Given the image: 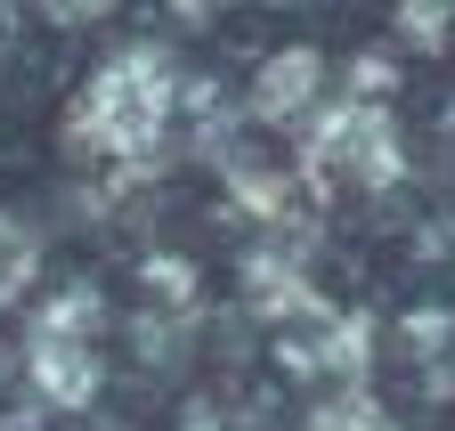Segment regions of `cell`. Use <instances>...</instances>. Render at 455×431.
I'll return each mask as SVG.
<instances>
[{
    "label": "cell",
    "mask_w": 455,
    "mask_h": 431,
    "mask_svg": "<svg viewBox=\"0 0 455 431\" xmlns=\"http://www.w3.org/2000/svg\"><path fill=\"white\" fill-rule=\"evenodd\" d=\"M163 123H171V66H163V49H123V58L98 66L90 90L74 98V139L90 155H114V164L155 155Z\"/></svg>",
    "instance_id": "obj_1"
},
{
    "label": "cell",
    "mask_w": 455,
    "mask_h": 431,
    "mask_svg": "<svg viewBox=\"0 0 455 431\" xmlns=\"http://www.w3.org/2000/svg\"><path fill=\"white\" fill-rule=\"evenodd\" d=\"M301 172L317 188H390L407 172V139L382 115L374 98H341V106H317L309 115V147H301Z\"/></svg>",
    "instance_id": "obj_2"
},
{
    "label": "cell",
    "mask_w": 455,
    "mask_h": 431,
    "mask_svg": "<svg viewBox=\"0 0 455 431\" xmlns=\"http://www.w3.org/2000/svg\"><path fill=\"white\" fill-rule=\"evenodd\" d=\"M90 326H98V293H57L33 326V391L49 407H90L98 399V350H90Z\"/></svg>",
    "instance_id": "obj_3"
},
{
    "label": "cell",
    "mask_w": 455,
    "mask_h": 431,
    "mask_svg": "<svg viewBox=\"0 0 455 431\" xmlns=\"http://www.w3.org/2000/svg\"><path fill=\"white\" fill-rule=\"evenodd\" d=\"M317 98H325V58L317 49H276L252 82V115L260 123H309Z\"/></svg>",
    "instance_id": "obj_4"
},
{
    "label": "cell",
    "mask_w": 455,
    "mask_h": 431,
    "mask_svg": "<svg viewBox=\"0 0 455 431\" xmlns=\"http://www.w3.org/2000/svg\"><path fill=\"white\" fill-rule=\"evenodd\" d=\"M366 350H374V326L366 317H325L317 309V334H293L284 342V366L293 374H366Z\"/></svg>",
    "instance_id": "obj_5"
},
{
    "label": "cell",
    "mask_w": 455,
    "mask_h": 431,
    "mask_svg": "<svg viewBox=\"0 0 455 431\" xmlns=\"http://www.w3.org/2000/svg\"><path fill=\"white\" fill-rule=\"evenodd\" d=\"M33 268H41V244H33V228L0 212V301H17V293L33 285Z\"/></svg>",
    "instance_id": "obj_6"
},
{
    "label": "cell",
    "mask_w": 455,
    "mask_h": 431,
    "mask_svg": "<svg viewBox=\"0 0 455 431\" xmlns=\"http://www.w3.org/2000/svg\"><path fill=\"white\" fill-rule=\"evenodd\" d=\"M309 431H382V407H374L366 383H341V391L309 415Z\"/></svg>",
    "instance_id": "obj_7"
},
{
    "label": "cell",
    "mask_w": 455,
    "mask_h": 431,
    "mask_svg": "<svg viewBox=\"0 0 455 431\" xmlns=\"http://www.w3.org/2000/svg\"><path fill=\"white\" fill-rule=\"evenodd\" d=\"M398 33L407 41H439L447 33V0H407V9H398Z\"/></svg>",
    "instance_id": "obj_8"
},
{
    "label": "cell",
    "mask_w": 455,
    "mask_h": 431,
    "mask_svg": "<svg viewBox=\"0 0 455 431\" xmlns=\"http://www.w3.org/2000/svg\"><path fill=\"white\" fill-rule=\"evenodd\" d=\"M382 90H390V66H382V58H358V66H350V98H374V106H382Z\"/></svg>",
    "instance_id": "obj_9"
},
{
    "label": "cell",
    "mask_w": 455,
    "mask_h": 431,
    "mask_svg": "<svg viewBox=\"0 0 455 431\" xmlns=\"http://www.w3.org/2000/svg\"><path fill=\"white\" fill-rule=\"evenodd\" d=\"M41 9L57 17V25H90V17H106L114 0H41Z\"/></svg>",
    "instance_id": "obj_10"
},
{
    "label": "cell",
    "mask_w": 455,
    "mask_h": 431,
    "mask_svg": "<svg viewBox=\"0 0 455 431\" xmlns=\"http://www.w3.org/2000/svg\"><path fill=\"white\" fill-rule=\"evenodd\" d=\"M171 9H180V17H204V9H220V0H171Z\"/></svg>",
    "instance_id": "obj_11"
}]
</instances>
